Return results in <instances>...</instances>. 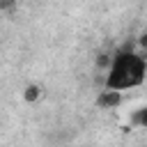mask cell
Returning <instances> with one entry per match:
<instances>
[{
    "label": "cell",
    "mask_w": 147,
    "mask_h": 147,
    "mask_svg": "<svg viewBox=\"0 0 147 147\" xmlns=\"http://www.w3.org/2000/svg\"><path fill=\"white\" fill-rule=\"evenodd\" d=\"M14 5H16V0H0V9H9Z\"/></svg>",
    "instance_id": "cell-4"
},
{
    "label": "cell",
    "mask_w": 147,
    "mask_h": 147,
    "mask_svg": "<svg viewBox=\"0 0 147 147\" xmlns=\"http://www.w3.org/2000/svg\"><path fill=\"white\" fill-rule=\"evenodd\" d=\"M145 78V57L142 53H133V51H122L113 57L110 62V71L106 78V85L110 90H129L140 85Z\"/></svg>",
    "instance_id": "cell-1"
},
{
    "label": "cell",
    "mask_w": 147,
    "mask_h": 147,
    "mask_svg": "<svg viewBox=\"0 0 147 147\" xmlns=\"http://www.w3.org/2000/svg\"><path fill=\"white\" fill-rule=\"evenodd\" d=\"M39 96H41V90H39V85H28V87H25V92H23V99H25L28 103H34Z\"/></svg>",
    "instance_id": "cell-3"
},
{
    "label": "cell",
    "mask_w": 147,
    "mask_h": 147,
    "mask_svg": "<svg viewBox=\"0 0 147 147\" xmlns=\"http://www.w3.org/2000/svg\"><path fill=\"white\" fill-rule=\"evenodd\" d=\"M122 103V92L119 90H103L101 94H99V99H96V106L99 108H115V106H119Z\"/></svg>",
    "instance_id": "cell-2"
}]
</instances>
